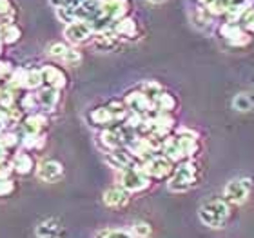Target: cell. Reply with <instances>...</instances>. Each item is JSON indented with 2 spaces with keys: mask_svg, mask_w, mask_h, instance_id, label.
Returning a JSON list of instances; mask_svg holds the SVG:
<instances>
[{
  "mask_svg": "<svg viewBox=\"0 0 254 238\" xmlns=\"http://www.w3.org/2000/svg\"><path fill=\"white\" fill-rule=\"evenodd\" d=\"M229 215H231V207H229L227 202L222 200V198L205 202V204L200 207V211H198L200 222L203 224V226H207V228H212V229L223 228L229 220Z\"/></svg>",
  "mask_w": 254,
  "mask_h": 238,
  "instance_id": "cell-1",
  "label": "cell"
},
{
  "mask_svg": "<svg viewBox=\"0 0 254 238\" xmlns=\"http://www.w3.org/2000/svg\"><path fill=\"white\" fill-rule=\"evenodd\" d=\"M196 184V164L190 160H184L176 165L169 178V189L175 193H184Z\"/></svg>",
  "mask_w": 254,
  "mask_h": 238,
  "instance_id": "cell-2",
  "label": "cell"
},
{
  "mask_svg": "<svg viewBox=\"0 0 254 238\" xmlns=\"http://www.w3.org/2000/svg\"><path fill=\"white\" fill-rule=\"evenodd\" d=\"M149 184H151V178L145 175L142 165L132 164L131 167L120 171V175H118V185L129 191V193H138V191L147 189Z\"/></svg>",
  "mask_w": 254,
  "mask_h": 238,
  "instance_id": "cell-3",
  "label": "cell"
},
{
  "mask_svg": "<svg viewBox=\"0 0 254 238\" xmlns=\"http://www.w3.org/2000/svg\"><path fill=\"white\" fill-rule=\"evenodd\" d=\"M251 189H253V184L249 178H234L225 185L223 200L227 202L229 206H242L249 198Z\"/></svg>",
  "mask_w": 254,
  "mask_h": 238,
  "instance_id": "cell-4",
  "label": "cell"
},
{
  "mask_svg": "<svg viewBox=\"0 0 254 238\" xmlns=\"http://www.w3.org/2000/svg\"><path fill=\"white\" fill-rule=\"evenodd\" d=\"M173 164L175 162L169 160L167 157H164V155H154L151 159L143 160L142 167L145 171V175L151 180H162L173 175V171H175V165Z\"/></svg>",
  "mask_w": 254,
  "mask_h": 238,
  "instance_id": "cell-5",
  "label": "cell"
},
{
  "mask_svg": "<svg viewBox=\"0 0 254 238\" xmlns=\"http://www.w3.org/2000/svg\"><path fill=\"white\" fill-rule=\"evenodd\" d=\"M124 104H126L127 109H131L132 115H140V117L153 111V100H151L142 89L131 91V93L126 96Z\"/></svg>",
  "mask_w": 254,
  "mask_h": 238,
  "instance_id": "cell-6",
  "label": "cell"
},
{
  "mask_svg": "<svg viewBox=\"0 0 254 238\" xmlns=\"http://www.w3.org/2000/svg\"><path fill=\"white\" fill-rule=\"evenodd\" d=\"M64 35H65V38H67L69 42L84 44L93 37V26L85 20H74V22H71V24L65 26Z\"/></svg>",
  "mask_w": 254,
  "mask_h": 238,
  "instance_id": "cell-7",
  "label": "cell"
},
{
  "mask_svg": "<svg viewBox=\"0 0 254 238\" xmlns=\"http://www.w3.org/2000/svg\"><path fill=\"white\" fill-rule=\"evenodd\" d=\"M37 176L42 180V182H49V184H53V182H59V180L64 176V167H62L60 162H57V160L46 159L38 164Z\"/></svg>",
  "mask_w": 254,
  "mask_h": 238,
  "instance_id": "cell-8",
  "label": "cell"
},
{
  "mask_svg": "<svg viewBox=\"0 0 254 238\" xmlns=\"http://www.w3.org/2000/svg\"><path fill=\"white\" fill-rule=\"evenodd\" d=\"M48 53L51 55L53 59L67 64V66H76V64H80V60H82V55H80L76 49L69 48V46H65V44H62V42L51 44L48 49Z\"/></svg>",
  "mask_w": 254,
  "mask_h": 238,
  "instance_id": "cell-9",
  "label": "cell"
},
{
  "mask_svg": "<svg viewBox=\"0 0 254 238\" xmlns=\"http://www.w3.org/2000/svg\"><path fill=\"white\" fill-rule=\"evenodd\" d=\"M44 75V84H48V87H53V89H64L67 85V77L64 73L59 66H46L42 68Z\"/></svg>",
  "mask_w": 254,
  "mask_h": 238,
  "instance_id": "cell-10",
  "label": "cell"
},
{
  "mask_svg": "<svg viewBox=\"0 0 254 238\" xmlns=\"http://www.w3.org/2000/svg\"><path fill=\"white\" fill-rule=\"evenodd\" d=\"M222 35L225 40H229L234 46H244V44L249 42V33L245 31L244 27H240L238 24H234V22H227L222 27Z\"/></svg>",
  "mask_w": 254,
  "mask_h": 238,
  "instance_id": "cell-11",
  "label": "cell"
},
{
  "mask_svg": "<svg viewBox=\"0 0 254 238\" xmlns=\"http://www.w3.org/2000/svg\"><path fill=\"white\" fill-rule=\"evenodd\" d=\"M104 204L107 207H124L129 204V191H126L124 187L117 185V187H109V189L104 193Z\"/></svg>",
  "mask_w": 254,
  "mask_h": 238,
  "instance_id": "cell-12",
  "label": "cell"
},
{
  "mask_svg": "<svg viewBox=\"0 0 254 238\" xmlns=\"http://www.w3.org/2000/svg\"><path fill=\"white\" fill-rule=\"evenodd\" d=\"M37 237L38 238H62L64 235V228L60 220L57 218H48V220H44L37 226Z\"/></svg>",
  "mask_w": 254,
  "mask_h": 238,
  "instance_id": "cell-13",
  "label": "cell"
},
{
  "mask_svg": "<svg viewBox=\"0 0 254 238\" xmlns=\"http://www.w3.org/2000/svg\"><path fill=\"white\" fill-rule=\"evenodd\" d=\"M106 162L111 167H115V169L118 171H124L127 169V167H131L132 165V157L127 151H124V149H113V151H109V155L106 157Z\"/></svg>",
  "mask_w": 254,
  "mask_h": 238,
  "instance_id": "cell-14",
  "label": "cell"
},
{
  "mask_svg": "<svg viewBox=\"0 0 254 238\" xmlns=\"http://www.w3.org/2000/svg\"><path fill=\"white\" fill-rule=\"evenodd\" d=\"M37 100H38V107H44L46 111H51V109H55L57 104H59L60 91L53 89V87H44V89L38 91Z\"/></svg>",
  "mask_w": 254,
  "mask_h": 238,
  "instance_id": "cell-15",
  "label": "cell"
},
{
  "mask_svg": "<svg viewBox=\"0 0 254 238\" xmlns=\"http://www.w3.org/2000/svg\"><path fill=\"white\" fill-rule=\"evenodd\" d=\"M176 140L180 144V148H182V151H184V157H186V159H190V157L196 153V149H198V138H196L194 133L180 131L176 135Z\"/></svg>",
  "mask_w": 254,
  "mask_h": 238,
  "instance_id": "cell-16",
  "label": "cell"
},
{
  "mask_svg": "<svg viewBox=\"0 0 254 238\" xmlns=\"http://www.w3.org/2000/svg\"><path fill=\"white\" fill-rule=\"evenodd\" d=\"M118 40H120V37L115 33V29H100L95 35V44L100 49H115Z\"/></svg>",
  "mask_w": 254,
  "mask_h": 238,
  "instance_id": "cell-17",
  "label": "cell"
},
{
  "mask_svg": "<svg viewBox=\"0 0 254 238\" xmlns=\"http://www.w3.org/2000/svg\"><path fill=\"white\" fill-rule=\"evenodd\" d=\"M11 165H13V171H15V173L26 176V175H29V173H33L35 162H33L29 153H18L15 159H13V164Z\"/></svg>",
  "mask_w": 254,
  "mask_h": 238,
  "instance_id": "cell-18",
  "label": "cell"
},
{
  "mask_svg": "<svg viewBox=\"0 0 254 238\" xmlns=\"http://www.w3.org/2000/svg\"><path fill=\"white\" fill-rule=\"evenodd\" d=\"M46 122L48 120H46L44 115H29V117L24 118L22 127H24L26 135H40V131L46 126Z\"/></svg>",
  "mask_w": 254,
  "mask_h": 238,
  "instance_id": "cell-19",
  "label": "cell"
},
{
  "mask_svg": "<svg viewBox=\"0 0 254 238\" xmlns=\"http://www.w3.org/2000/svg\"><path fill=\"white\" fill-rule=\"evenodd\" d=\"M153 107L158 113L173 111V109L176 107V98L171 95V93H165V91H162V93H160V95L153 100Z\"/></svg>",
  "mask_w": 254,
  "mask_h": 238,
  "instance_id": "cell-20",
  "label": "cell"
},
{
  "mask_svg": "<svg viewBox=\"0 0 254 238\" xmlns=\"http://www.w3.org/2000/svg\"><path fill=\"white\" fill-rule=\"evenodd\" d=\"M113 29H115V33H117L118 37H124V38H132L136 35V24L131 18H120V20H117Z\"/></svg>",
  "mask_w": 254,
  "mask_h": 238,
  "instance_id": "cell-21",
  "label": "cell"
},
{
  "mask_svg": "<svg viewBox=\"0 0 254 238\" xmlns=\"http://www.w3.org/2000/svg\"><path fill=\"white\" fill-rule=\"evenodd\" d=\"M20 38V27L15 26V24H2L0 26V40L2 44H15L16 40Z\"/></svg>",
  "mask_w": 254,
  "mask_h": 238,
  "instance_id": "cell-22",
  "label": "cell"
},
{
  "mask_svg": "<svg viewBox=\"0 0 254 238\" xmlns=\"http://www.w3.org/2000/svg\"><path fill=\"white\" fill-rule=\"evenodd\" d=\"M95 238H134V235L127 229H115V228H106L96 231Z\"/></svg>",
  "mask_w": 254,
  "mask_h": 238,
  "instance_id": "cell-23",
  "label": "cell"
},
{
  "mask_svg": "<svg viewBox=\"0 0 254 238\" xmlns=\"http://www.w3.org/2000/svg\"><path fill=\"white\" fill-rule=\"evenodd\" d=\"M42 84H44L42 69H27V77H26L27 89H38Z\"/></svg>",
  "mask_w": 254,
  "mask_h": 238,
  "instance_id": "cell-24",
  "label": "cell"
},
{
  "mask_svg": "<svg viewBox=\"0 0 254 238\" xmlns=\"http://www.w3.org/2000/svg\"><path fill=\"white\" fill-rule=\"evenodd\" d=\"M253 104H254V98L251 95H236L233 100V106L234 109H238V111H249L253 109Z\"/></svg>",
  "mask_w": 254,
  "mask_h": 238,
  "instance_id": "cell-25",
  "label": "cell"
},
{
  "mask_svg": "<svg viewBox=\"0 0 254 238\" xmlns=\"http://www.w3.org/2000/svg\"><path fill=\"white\" fill-rule=\"evenodd\" d=\"M131 233L134 238H147L151 235V226L147 222H134L131 228Z\"/></svg>",
  "mask_w": 254,
  "mask_h": 238,
  "instance_id": "cell-26",
  "label": "cell"
},
{
  "mask_svg": "<svg viewBox=\"0 0 254 238\" xmlns=\"http://www.w3.org/2000/svg\"><path fill=\"white\" fill-rule=\"evenodd\" d=\"M24 146L27 149H40L44 146L42 135H26L24 137Z\"/></svg>",
  "mask_w": 254,
  "mask_h": 238,
  "instance_id": "cell-27",
  "label": "cell"
},
{
  "mask_svg": "<svg viewBox=\"0 0 254 238\" xmlns=\"http://www.w3.org/2000/svg\"><path fill=\"white\" fill-rule=\"evenodd\" d=\"M13 189H15V184L11 182V178H4V176H0V196L11 195Z\"/></svg>",
  "mask_w": 254,
  "mask_h": 238,
  "instance_id": "cell-28",
  "label": "cell"
},
{
  "mask_svg": "<svg viewBox=\"0 0 254 238\" xmlns=\"http://www.w3.org/2000/svg\"><path fill=\"white\" fill-rule=\"evenodd\" d=\"M13 71H15V68L11 66V62H7V60H0V79H11Z\"/></svg>",
  "mask_w": 254,
  "mask_h": 238,
  "instance_id": "cell-29",
  "label": "cell"
},
{
  "mask_svg": "<svg viewBox=\"0 0 254 238\" xmlns=\"http://www.w3.org/2000/svg\"><path fill=\"white\" fill-rule=\"evenodd\" d=\"M245 29L254 33V9L249 11V15L245 16Z\"/></svg>",
  "mask_w": 254,
  "mask_h": 238,
  "instance_id": "cell-30",
  "label": "cell"
},
{
  "mask_svg": "<svg viewBox=\"0 0 254 238\" xmlns=\"http://www.w3.org/2000/svg\"><path fill=\"white\" fill-rule=\"evenodd\" d=\"M9 9H11L9 0H0V16H5L9 13Z\"/></svg>",
  "mask_w": 254,
  "mask_h": 238,
  "instance_id": "cell-31",
  "label": "cell"
},
{
  "mask_svg": "<svg viewBox=\"0 0 254 238\" xmlns=\"http://www.w3.org/2000/svg\"><path fill=\"white\" fill-rule=\"evenodd\" d=\"M149 4H162V2H164V0H147Z\"/></svg>",
  "mask_w": 254,
  "mask_h": 238,
  "instance_id": "cell-32",
  "label": "cell"
},
{
  "mask_svg": "<svg viewBox=\"0 0 254 238\" xmlns=\"http://www.w3.org/2000/svg\"><path fill=\"white\" fill-rule=\"evenodd\" d=\"M200 2H203V4H211L212 0H200Z\"/></svg>",
  "mask_w": 254,
  "mask_h": 238,
  "instance_id": "cell-33",
  "label": "cell"
}]
</instances>
